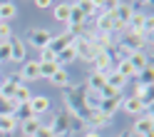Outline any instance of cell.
Here are the masks:
<instances>
[{
    "label": "cell",
    "instance_id": "1",
    "mask_svg": "<svg viewBox=\"0 0 154 137\" xmlns=\"http://www.w3.org/2000/svg\"><path fill=\"white\" fill-rule=\"evenodd\" d=\"M72 50H75V55H77V60H85V62H90V65H92L94 57L102 53L94 43L87 40V37H75V40H72Z\"/></svg>",
    "mask_w": 154,
    "mask_h": 137
},
{
    "label": "cell",
    "instance_id": "2",
    "mask_svg": "<svg viewBox=\"0 0 154 137\" xmlns=\"http://www.w3.org/2000/svg\"><path fill=\"white\" fill-rule=\"evenodd\" d=\"M122 45H127L132 53H144V50H147V45H149V37H144V33H132V30H127V33H124Z\"/></svg>",
    "mask_w": 154,
    "mask_h": 137
},
{
    "label": "cell",
    "instance_id": "3",
    "mask_svg": "<svg viewBox=\"0 0 154 137\" xmlns=\"http://www.w3.org/2000/svg\"><path fill=\"white\" fill-rule=\"evenodd\" d=\"M119 110H122L124 115H129V117H142L144 112H147V107H144V105H142L134 95H129V97H122Z\"/></svg>",
    "mask_w": 154,
    "mask_h": 137
},
{
    "label": "cell",
    "instance_id": "4",
    "mask_svg": "<svg viewBox=\"0 0 154 137\" xmlns=\"http://www.w3.org/2000/svg\"><path fill=\"white\" fill-rule=\"evenodd\" d=\"M50 130H52L55 137H65V135H70V132H72V130H70V115H67V110H62V112H57V115H55V120H52V125H50Z\"/></svg>",
    "mask_w": 154,
    "mask_h": 137
},
{
    "label": "cell",
    "instance_id": "5",
    "mask_svg": "<svg viewBox=\"0 0 154 137\" xmlns=\"http://www.w3.org/2000/svg\"><path fill=\"white\" fill-rule=\"evenodd\" d=\"M119 105H122V95H117V97H100L97 100V110L102 115L112 117L114 112H119Z\"/></svg>",
    "mask_w": 154,
    "mask_h": 137
},
{
    "label": "cell",
    "instance_id": "6",
    "mask_svg": "<svg viewBox=\"0 0 154 137\" xmlns=\"http://www.w3.org/2000/svg\"><path fill=\"white\" fill-rule=\"evenodd\" d=\"M10 60L13 62H25L27 60V45L25 40H20V37H10Z\"/></svg>",
    "mask_w": 154,
    "mask_h": 137
},
{
    "label": "cell",
    "instance_id": "7",
    "mask_svg": "<svg viewBox=\"0 0 154 137\" xmlns=\"http://www.w3.org/2000/svg\"><path fill=\"white\" fill-rule=\"evenodd\" d=\"M109 120L112 117H107V115H102L97 107H92V110L87 112V117H85V125L90 127V130H102L104 125H109Z\"/></svg>",
    "mask_w": 154,
    "mask_h": 137
},
{
    "label": "cell",
    "instance_id": "8",
    "mask_svg": "<svg viewBox=\"0 0 154 137\" xmlns=\"http://www.w3.org/2000/svg\"><path fill=\"white\" fill-rule=\"evenodd\" d=\"M27 40H30V45H35L37 50H45V47L50 45V40H52V33L37 27V30H30V33H27Z\"/></svg>",
    "mask_w": 154,
    "mask_h": 137
},
{
    "label": "cell",
    "instance_id": "9",
    "mask_svg": "<svg viewBox=\"0 0 154 137\" xmlns=\"http://www.w3.org/2000/svg\"><path fill=\"white\" fill-rule=\"evenodd\" d=\"M20 80L23 82L40 80V62H37V60H25L23 62V70H20Z\"/></svg>",
    "mask_w": 154,
    "mask_h": 137
},
{
    "label": "cell",
    "instance_id": "10",
    "mask_svg": "<svg viewBox=\"0 0 154 137\" xmlns=\"http://www.w3.org/2000/svg\"><path fill=\"white\" fill-rule=\"evenodd\" d=\"M152 130H154V115L147 110L142 117H137V120H134V130H132V132L142 137V135H147V132H152Z\"/></svg>",
    "mask_w": 154,
    "mask_h": 137
},
{
    "label": "cell",
    "instance_id": "11",
    "mask_svg": "<svg viewBox=\"0 0 154 137\" xmlns=\"http://www.w3.org/2000/svg\"><path fill=\"white\" fill-rule=\"evenodd\" d=\"M94 30L97 33H112L114 30V15L112 13H97L94 15Z\"/></svg>",
    "mask_w": 154,
    "mask_h": 137
},
{
    "label": "cell",
    "instance_id": "12",
    "mask_svg": "<svg viewBox=\"0 0 154 137\" xmlns=\"http://www.w3.org/2000/svg\"><path fill=\"white\" fill-rule=\"evenodd\" d=\"M72 40H75V37H72L70 33H60V35H52V40H50V45H47V47L57 55V53H62L65 47H70Z\"/></svg>",
    "mask_w": 154,
    "mask_h": 137
},
{
    "label": "cell",
    "instance_id": "13",
    "mask_svg": "<svg viewBox=\"0 0 154 137\" xmlns=\"http://www.w3.org/2000/svg\"><path fill=\"white\" fill-rule=\"evenodd\" d=\"M109 70H112V55H109V53H100V55L92 60V72L107 75Z\"/></svg>",
    "mask_w": 154,
    "mask_h": 137
},
{
    "label": "cell",
    "instance_id": "14",
    "mask_svg": "<svg viewBox=\"0 0 154 137\" xmlns=\"http://www.w3.org/2000/svg\"><path fill=\"white\" fill-rule=\"evenodd\" d=\"M20 75L17 77H8V80H0V97L3 100H13V95H15V87L20 85Z\"/></svg>",
    "mask_w": 154,
    "mask_h": 137
},
{
    "label": "cell",
    "instance_id": "15",
    "mask_svg": "<svg viewBox=\"0 0 154 137\" xmlns=\"http://www.w3.org/2000/svg\"><path fill=\"white\" fill-rule=\"evenodd\" d=\"M30 110L35 117H40L42 112L50 110V97H45V95H32L30 97Z\"/></svg>",
    "mask_w": 154,
    "mask_h": 137
},
{
    "label": "cell",
    "instance_id": "16",
    "mask_svg": "<svg viewBox=\"0 0 154 137\" xmlns=\"http://www.w3.org/2000/svg\"><path fill=\"white\" fill-rule=\"evenodd\" d=\"M132 13H134V5H129V3H117V8H114V20H119V23H124L127 25L129 23V18H132Z\"/></svg>",
    "mask_w": 154,
    "mask_h": 137
},
{
    "label": "cell",
    "instance_id": "17",
    "mask_svg": "<svg viewBox=\"0 0 154 137\" xmlns=\"http://www.w3.org/2000/svg\"><path fill=\"white\" fill-rule=\"evenodd\" d=\"M85 85H87V90H92V92L100 95V90L107 85V77H104L102 72H90V77L85 80Z\"/></svg>",
    "mask_w": 154,
    "mask_h": 137
},
{
    "label": "cell",
    "instance_id": "18",
    "mask_svg": "<svg viewBox=\"0 0 154 137\" xmlns=\"http://www.w3.org/2000/svg\"><path fill=\"white\" fill-rule=\"evenodd\" d=\"M144 23H147V13L134 10L132 18H129V23H127V30H132V33H142V30H144Z\"/></svg>",
    "mask_w": 154,
    "mask_h": 137
},
{
    "label": "cell",
    "instance_id": "19",
    "mask_svg": "<svg viewBox=\"0 0 154 137\" xmlns=\"http://www.w3.org/2000/svg\"><path fill=\"white\" fill-rule=\"evenodd\" d=\"M149 62H152V57H149L147 53H132V55H129V65L134 67V70H137V75H139V72H142Z\"/></svg>",
    "mask_w": 154,
    "mask_h": 137
},
{
    "label": "cell",
    "instance_id": "20",
    "mask_svg": "<svg viewBox=\"0 0 154 137\" xmlns=\"http://www.w3.org/2000/svg\"><path fill=\"white\" fill-rule=\"evenodd\" d=\"M17 132V120L13 115H0V135H13Z\"/></svg>",
    "mask_w": 154,
    "mask_h": 137
},
{
    "label": "cell",
    "instance_id": "21",
    "mask_svg": "<svg viewBox=\"0 0 154 137\" xmlns=\"http://www.w3.org/2000/svg\"><path fill=\"white\" fill-rule=\"evenodd\" d=\"M40 117H30V120H25V122H20V125H17V127H20V132L25 135V137H32L37 130H40Z\"/></svg>",
    "mask_w": 154,
    "mask_h": 137
},
{
    "label": "cell",
    "instance_id": "22",
    "mask_svg": "<svg viewBox=\"0 0 154 137\" xmlns=\"http://www.w3.org/2000/svg\"><path fill=\"white\" fill-rule=\"evenodd\" d=\"M75 5H77V8L82 10V15L87 18V20H90V18H94V15H97V0H77Z\"/></svg>",
    "mask_w": 154,
    "mask_h": 137
},
{
    "label": "cell",
    "instance_id": "23",
    "mask_svg": "<svg viewBox=\"0 0 154 137\" xmlns=\"http://www.w3.org/2000/svg\"><path fill=\"white\" fill-rule=\"evenodd\" d=\"M104 77H107V85L112 87V90H117V92H122V90H124V85H127V80H124L119 72H114V70H109Z\"/></svg>",
    "mask_w": 154,
    "mask_h": 137
},
{
    "label": "cell",
    "instance_id": "24",
    "mask_svg": "<svg viewBox=\"0 0 154 137\" xmlns=\"http://www.w3.org/2000/svg\"><path fill=\"white\" fill-rule=\"evenodd\" d=\"M52 15H55L57 23H65L67 25V20H70V3H57L52 8Z\"/></svg>",
    "mask_w": 154,
    "mask_h": 137
},
{
    "label": "cell",
    "instance_id": "25",
    "mask_svg": "<svg viewBox=\"0 0 154 137\" xmlns=\"http://www.w3.org/2000/svg\"><path fill=\"white\" fill-rule=\"evenodd\" d=\"M112 70H114V72H119L124 80H129V77H137V70H134V67L129 65V60H119L117 65L112 67Z\"/></svg>",
    "mask_w": 154,
    "mask_h": 137
},
{
    "label": "cell",
    "instance_id": "26",
    "mask_svg": "<svg viewBox=\"0 0 154 137\" xmlns=\"http://www.w3.org/2000/svg\"><path fill=\"white\" fill-rule=\"evenodd\" d=\"M50 82H52L55 87H70V85H72V82H70V72H67L65 67H60V70L50 77Z\"/></svg>",
    "mask_w": 154,
    "mask_h": 137
},
{
    "label": "cell",
    "instance_id": "27",
    "mask_svg": "<svg viewBox=\"0 0 154 137\" xmlns=\"http://www.w3.org/2000/svg\"><path fill=\"white\" fill-rule=\"evenodd\" d=\"M13 117L17 120V125H20V122H25V120H30V117H35V115H32V110H30V102L17 105V107H15V112H13Z\"/></svg>",
    "mask_w": 154,
    "mask_h": 137
},
{
    "label": "cell",
    "instance_id": "28",
    "mask_svg": "<svg viewBox=\"0 0 154 137\" xmlns=\"http://www.w3.org/2000/svg\"><path fill=\"white\" fill-rule=\"evenodd\" d=\"M15 15H17V5L15 3H0V20L3 23H10Z\"/></svg>",
    "mask_w": 154,
    "mask_h": 137
},
{
    "label": "cell",
    "instance_id": "29",
    "mask_svg": "<svg viewBox=\"0 0 154 137\" xmlns=\"http://www.w3.org/2000/svg\"><path fill=\"white\" fill-rule=\"evenodd\" d=\"M30 87H27L25 82H20V85H17L15 87V95H13V100L17 102V105H23V102H30Z\"/></svg>",
    "mask_w": 154,
    "mask_h": 137
},
{
    "label": "cell",
    "instance_id": "30",
    "mask_svg": "<svg viewBox=\"0 0 154 137\" xmlns=\"http://www.w3.org/2000/svg\"><path fill=\"white\" fill-rule=\"evenodd\" d=\"M75 60H77V55H75V50H72V45L65 47L62 53H57V65H60V67L70 65V62H75Z\"/></svg>",
    "mask_w": 154,
    "mask_h": 137
},
{
    "label": "cell",
    "instance_id": "31",
    "mask_svg": "<svg viewBox=\"0 0 154 137\" xmlns=\"http://www.w3.org/2000/svg\"><path fill=\"white\" fill-rule=\"evenodd\" d=\"M137 77H139V85H147V87H152V82H154V65L149 62V65L144 67V70H142Z\"/></svg>",
    "mask_w": 154,
    "mask_h": 137
},
{
    "label": "cell",
    "instance_id": "32",
    "mask_svg": "<svg viewBox=\"0 0 154 137\" xmlns=\"http://www.w3.org/2000/svg\"><path fill=\"white\" fill-rule=\"evenodd\" d=\"M57 70H60L57 62H40V77H47V80H50Z\"/></svg>",
    "mask_w": 154,
    "mask_h": 137
},
{
    "label": "cell",
    "instance_id": "33",
    "mask_svg": "<svg viewBox=\"0 0 154 137\" xmlns=\"http://www.w3.org/2000/svg\"><path fill=\"white\" fill-rule=\"evenodd\" d=\"M15 107H17L15 100H3V97H0V115H13Z\"/></svg>",
    "mask_w": 154,
    "mask_h": 137
},
{
    "label": "cell",
    "instance_id": "34",
    "mask_svg": "<svg viewBox=\"0 0 154 137\" xmlns=\"http://www.w3.org/2000/svg\"><path fill=\"white\" fill-rule=\"evenodd\" d=\"M37 62H57V55L50 50V47H45V50H40V60Z\"/></svg>",
    "mask_w": 154,
    "mask_h": 137
},
{
    "label": "cell",
    "instance_id": "35",
    "mask_svg": "<svg viewBox=\"0 0 154 137\" xmlns=\"http://www.w3.org/2000/svg\"><path fill=\"white\" fill-rule=\"evenodd\" d=\"M13 37V30H10V23H0V43H8Z\"/></svg>",
    "mask_w": 154,
    "mask_h": 137
},
{
    "label": "cell",
    "instance_id": "36",
    "mask_svg": "<svg viewBox=\"0 0 154 137\" xmlns=\"http://www.w3.org/2000/svg\"><path fill=\"white\" fill-rule=\"evenodd\" d=\"M10 60V40L8 43H0V62Z\"/></svg>",
    "mask_w": 154,
    "mask_h": 137
},
{
    "label": "cell",
    "instance_id": "37",
    "mask_svg": "<svg viewBox=\"0 0 154 137\" xmlns=\"http://www.w3.org/2000/svg\"><path fill=\"white\" fill-rule=\"evenodd\" d=\"M32 137H55L52 130H50V125H40V130H37Z\"/></svg>",
    "mask_w": 154,
    "mask_h": 137
},
{
    "label": "cell",
    "instance_id": "38",
    "mask_svg": "<svg viewBox=\"0 0 154 137\" xmlns=\"http://www.w3.org/2000/svg\"><path fill=\"white\" fill-rule=\"evenodd\" d=\"M37 8H40V10H47V8H50V0H37L35 3Z\"/></svg>",
    "mask_w": 154,
    "mask_h": 137
},
{
    "label": "cell",
    "instance_id": "39",
    "mask_svg": "<svg viewBox=\"0 0 154 137\" xmlns=\"http://www.w3.org/2000/svg\"><path fill=\"white\" fill-rule=\"evenodd\" d=\"M85 137H102V135H100V130H90V127H87V132H85Z\"/></svg>",
    "mask_w": 154,
    "mask_h": 137
},
{
    "label": "cell",
    "instance_id": "40",
    "mask_svg": "<svg viewBox=\"0 0 154 137\" xmlns=\"http://www.w3.org/2000/svg\"><path fill=\"white\" fill-rule=\"evenodd\" d=\"M142 137H154V132H147V135H142Z\"/></svg>",
    "mask_w": 154,
    "mask_h": 137
},
{
    "label": "cell",
    "instance_id": "41",
    "mask_svg": "<svg viewBox=\"0 0 154 137\" xmlns=\"http://www.w3.org/2000/svg\"><path fill=\"white\" fill-rule=\"evenodd\" d=\"M119 137H129V135H127V132H122V135H119Z\"/></svg>",
    "mask_w": 154,
    "mask_h": 137
},
{
    "label": "cell",
    "instance_id": "42",
    "mask_svg": "<svg viewBox=\"0 0 154 137\" xmlns=\"http://www.w3.org/2000/svg\"><path fill=\"white\" fill-rule=\"evenodd\" d=\"M0 80H3V77H0Z\"/></svg>",
    "mask_w": 154,
    "mask_h": 137
},
{
    "label": "cell",
    "instance_id": "43",
    "mask_svg": "<svg viewBox=\"0 0 154 137\" xmlns=\"http://www.w3.org/2000/svg\"><path fill=\"white\" fill-rule=\"evenodd\" d=\"M0 23H3V20H0Z\"/></svg>",
    "mask_w": 154,
    "mask_h": 137
}]
</instances>
